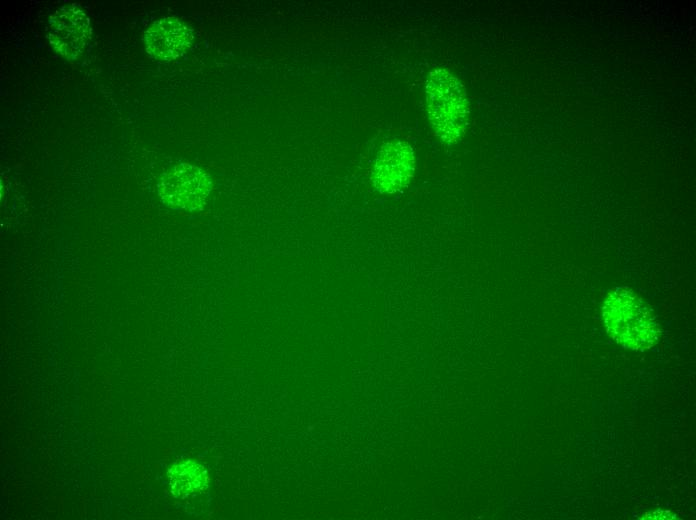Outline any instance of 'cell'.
<instances>
[{
	"mask_svg": "<svg viewBox=\"0 0 696 520\" xmlns=\"http://www.w3.org/2000/svg\"><path fill=\"white\" fill-rule=\"evenodd\" d=\"M414 171L413 148L404 141L387 142L375 160L372 182L380 193L396 194L409 185Z\"/></svg>",
	"mask_w": 696,
	"mask_h": 520,
	"instance_id": "5",
	"label": "cell"
},
{
	"mask_svg": "<svg viewBox=\"0 0 696 520\" xmlns=\"http://www.w3.org/2000/svg\"><path fill=\"white\" fill-rule=\"evenodd\" d=\"M90 20L76 4L64 5L50 16L46 35L61 56L75 59L81 55L91 36Z\"/></svg>",
	"mask_w": 696,
	"mask_h": 520,
	"instance_id": "4",
	"label": "cell"
},
{
	"mask_svg": "<svg viewBox=\"0 0 696 520\" xmlns=\"http://www.w3.org/2000/svg\"><path fill=\"white\" fill-rule=\"evenodd\" d=\"M193 39L192 29L175 17L159 19L144 34L146 52L159 61L181 57L190 48Z\"/></svg>",
	"mask_w": 696,
	"mask_h": 520,
	"instance_id": "6",
	"label": "cell"
},
{
	"mask_svg": "<svg viewBox=\"0 0 696 520\" xmlns=\"http://www.w3.org/2000/svg\"><path fill=\"white\" fill-rule=\"evenodd\" d=\"M425 96L435 134L446 144L456 143L465 133L469 116L462 82L446 68H436L427 76Z\"/></svg>",
	"mask_w": 696,
	"mask_h": 520,
	"instance_id": "2",
	"label": "cell"
},
{
	"mask_svg": "<svg viewBox=\"0 0 696 520\" xmlns=\"http://www.w3.org/2000/svg\"><path fill=\"white\" fill-rule=\"evenodd\" d=\"M168 478L172 494L182 499L204 491L208 485L206 469L192 460L173 465Z\"/></svg>",
	"mask_w": 696,
	"mask_h": 520,
	"instance_id": "7",
	"label": "cell"
},
{
	"mask_svg": "<svg viewBox=\"0 0 696 520\" xmlns=\"http://www.w3.org/2000/svg\"><path fill=\"white\" fill-rule=\"evenodd\" d=\"M602 317L607 334L623 348L644 351L659 339L660 328L652 310L627 287L608 293Z\"/></svg>",
	"mask_w": 696,
	"mask_h": 520,
	"instance_id": "1",
	"label": "cell"
},
{
	"mask_svg": "<svg viewBox=\"0 0 696 520\" xmlns=\"http://www.w3.org/2000/svg\"><path fill=\"white\" fill-rule=\"evenodd\" d=\"M211 187V179L204 170L181 163L162 175L158 191L167 206L192 211L205 205Z\"/></svg>",
	"mask_w": 696,
	"mask_h": 520,
	"instance_id": "3",
	"label": "cell"
}]
</instances>
